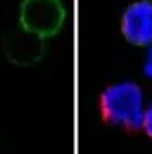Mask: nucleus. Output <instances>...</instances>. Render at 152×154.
<instances>
[{
  "instance_id": "f03ea898",
  "label": "nucleus",
  "mask_w": 152,
  "mask_h": 154,
  "mask_svg": "<svg viewBox=\"0 0 152 154\" xmlns=\"http://www.w3.org/2000/svg\"><path fill=\"white\" fill-rule=\"evenodd\" d=\"M22 28L39 38L51 36L63 22V9L58 0H26L21 9Z\"/></svg>"
},
{
  "instance_id": "20e7f679",
  "label": "nucleus",
  "mask_w": 152,
  "mask_h": 154,
  "mask_svg": "<svg viewBox=\"0 0 152 154\" xmlns=\"http://www.w3.org/2000/svg\"><path fill=\"white\" fill-rule=\"evenodd\" d=\"M5 53L16 63H33L41 57V38L24 29L22 34L5 39Z\"/></svg>"
},
{
  "instance_id": "39448f33",
  "label": "nucleus",
  "mask_w": 152,
  "mask_h": 154,
  "mask_svg": "<svg viewBox=\"0 0 152 154\" xmlns=\"http://www.w3.org/2000/svg\"><path fill=\"white\" fill-rule=\"evenodd\" d=\"M142 128L145 130V134L152 139V103L145 108L144 113V122H142Z\"/></svg>"
},
{
  "instance_id": "423d86ee",
  "label": "nucleus",
  "mask_w": 152,
  "mask_h": 154,
  "mask_svg": "<svg viewBox=\"0 0 152 154\" xmlns=\"http://www.w3.org/2000/svg\"><path fill=\"white\" fill-rule=\"evenodd\" d=\"M144 72L149 79H152V45L149 46V53L145 58V65H144Z\"/></svg>"
},
{
  "instance_id": "f257e3e1",
  "label": "nucleus",
  "mask_w": 152,
  "mask_h": 154,
  "mask_svg": "<svg viewBox=\"0 0 152 154\" xmlns=\"http://www.w3.org/2000/svg\"><path fill=\"white\" fill-rule=\"evenodd\" d=\"M99 110L104 122L126 130H137L144 122V94L138 84L123 81L111 84L99 96Z\"/></svg>"
},
{
  "instance_id": "7ed1b4c3",
  "label": "nucleus",
  "mask_w": 152,
  "mask_h": 154,
  "mask_svg": "<svg viewBox=\"0 0 152 154\" xmlns=\"http://www.w3.org/2000/svg\"><path fill=\"white\" fill-rule=\"evenodd\" d=\"M121 33L135 46L152 45V2L138 0L126 7L121 17Z\"/></svg>"
}]
</instances>
